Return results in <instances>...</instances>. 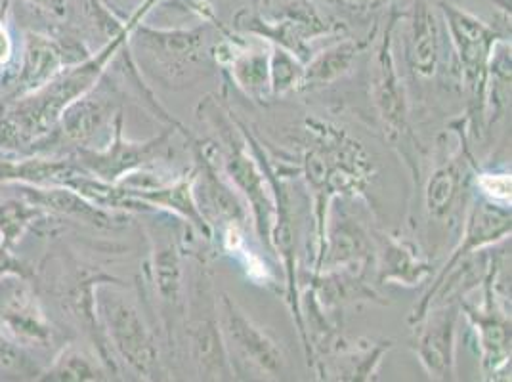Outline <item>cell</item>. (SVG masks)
Instances as JSON below:
<instances>
[{
    "mask_svg": "<svg viewBox=\"0 0 512 382\" xmlns=\"http://www.w3.org/2000/svg\"><path fill=\"white\" fill-rule=\"evenodd\" d=\"M127 39L128 31L107 39L98 52L77 64L67 65L39 90L4 102L0 107V149L20 155L48 146L62 113L98 85Z\"/></svg>",
    "mask_w": 512,
    "mask_h": 382,
    "instance_id": "6da1fadb",
    "label": "cell"
},
{
    "mask_svg": "<svg viewBox=\"0 0 512 382\" xmlns=\"http://www.w3.org/2000/svg\"><path fill=\"white\" fill-rule=\"evenodd\" d=\"M392 348V340H348L342 335L327 354L312 363V369L320 381H375L384 356Z\"/></svg>",
    "mask_w": 512,
    "mask_h": 382,
    "instance_id": "44dd1931",
    "label": "cell"
},
{
    "mask_svg": "<svg viewBox=\"0 0 512 382\" xmlns=\"http://www.w3.org/2000/svg\"><path fill=\"white\" fill-rule=\"evenodd\" d=\"M119 85L111 81L109 67L98 85L75 100L62 113L50 146L69 144L75 149L106 148L113 138L117 119L123 115Z\"/></svg>",
    "mask_w": 512,
    "mask_h": 382,
    "instance_id": "9a60e30c",
    "label": "cell"
},
{
    "mask_svg": "<svg viewBox=\"0 0 512 382\" xmlns=\"http://www.w3.org/2000/svg\"><path fill=\"white\" fill-rule=\"evenodd\" d=\"M325 8H329L337 18L344 20H367L384 8L396 4V0H318Z\"/></svg>",
    "mask_w": 512,
    "mask_h": 382,
    "instance_id": "4dcf8cb0",
    "label": "cell"
},
{
    "mask_svg": "<svg viewBox=\"0 0 512 382\" xmlns=\"http://www.w3.org/2000/svg\"><path fill=\"white\" fill-rule=\"evenodd\" d=\"M482 300H459L461 316L474 333L480 367L486 381L511 379V253H491L490 268L482 281Z\"/></svg>",
    "mask_w": 512,
    "mask_h": 382,
    "instance_id": "9c48e42d",
    "label": "cell"
},
{
    "mask_svg": "<svg viewBox=\"0 0 512 382\" xmlns=\"http://www.w3.org/2000/svg\"><path fill=\"white\" fill-rule=\"evenodd\" d=\"M94 312L113 361L140 381H171L163 348L146 318L140 298L123 283L104 281L94 291Z\"/></svg>",
    "mask_w": 512,
    "mask_h": 382,
    "instance_id": "8992f818",
    "label": "cell"
},
{
    "mask_svg": "<svg viewBox=\"0 0 512 382\" xmlns=\"http://www.w3.org/2000/svg\"><path fill=\"white\" fill-rule=\"evenodd\" d=\"M402 22V10L390 6L375 37V50L369 60V100L375 109L384 140L398 151L411 174L415 190L423 180L425 148L411 127V107L407 86L394 58V31Z\"/></svg>",
    "mask_w": 512,
    "mask_h": 382,
    "instance_id": "5b68a950",
    "label": "cell"
},
{
    "mask_svg": "<svg viewBox=\"0 0 512 382\" xmlns=\"http://www.w3.org/2000/svg\"><path fill=\"white\" fill-rule=\"evenodd\" d=\"M511 172L484 170L480 165L474 169V191L488 201L511 207Z\"/></svg>",
    "mask_w": 512,
    "mask_h": 382,
    "instance_id": "f546056e",
    "label": "cell"
},
{
    "mask_svg": "<svg viewBox=\"0 0 512 382\" xmlns=\"http://www.w3.org/2000/svg\"><path fill=\"white\" fill-rule=\"evenodd\" d=\"M109 369L104 361L94 358L85 350L67 346L62 354L52 361V365L41 373V381L94 382L107 381Z\"/></svg>",
    "mask_w": 512,
    "mask_h": 382,
    "instance_id": "4316f807",
    "label": "cell"
},
{
    "mask_svg": "<svg viewBox=\"0 0 512 382\" xmlns=\"http://www.w3.org/2000/svg\"><path fill=\"white\" fill-rule=\"evenodd\" d=\"M379 25L381 22L377 20L373 25V31H369L367 37H363V39L342 35V37L333 39L331 43L325 44L320 50H316L312 54V58L304 64L299 92L312 94V92L323 90L325 86L335 85L337 81L350 75L360 54L367 52L371 48V44L375 43Z\"/></svg>",
    "mask_w": 512,
    "mask_h": 382,
    "instance_id": "603a6c76",
    "label": "cell"
},
{
    "mask_svg": "<svg viewBox=\"0 0 512 382\" xmlns=\"http://www.w3.org/2000/svg\"><path fill=\"white\" fill-rule=\"evenodd\" d=\"M190 142L193 155V199L199 214L213 232L214 241L230 228H247L251 213L243 197L220 169L213 138ZM211 245V247H213Z\"/></svg>",
    "mask_w": 512,
    "mask_h": 382,
    "instance_id": "4fadbf2b",
    "label": "cell"
},
{
    "mask_svg": "<svg viewBox=\"0 0 512 382\" xmlns=\"http://www.w3.org/2000/svg\"><path fill=\"white\" fill-rule=\"evenodd\" d=\"M123 188V186H121ZM130 197L146 203L151 211H163V213L174 214L188 222L201 239H205L207 245H213V232L199 214V209L193 199V169L190 167L182 174H174L171 180L165 184L144 188V190H128Z\"/></svg>",
    "mask_w": 512,
    "mask_h": 382,
    "instance_id": "484cf974",
    "label": "cell"
},
{
    "mask_svg": "<svg viewBox=\"0 0 512 382\" xmlns=\"http://www.w3.org/2000/svg\"><path fill=\"white\" fill-rule=\"evenodd\" d=\"M224 27L218 20L195 27H151L142 22L128 31V50L153 81L167 90H184L213 73L211 46Z\"/></svg>",
    "mask_w": 512,
    "mask_h": 382,
    "instance_id": "7a4b0ae2",
    "label": "cell"
},
{
    "mask_svg": "<svg viewBox=\"0 0 512 382\" xmlns=\"http://www.w3.org/2000/svg\"><path fill=\"white\" fill-rule=\"evenodd\" d=\"M461 321L459 300H446L411 325V350L430 381H457V329Z\"/></svg>",
    "mask_w": 512,
    "mask_h": 382,
    "instance_id": "ac0fdd59",
    "label": "cell"
},
{
    "mask_svg": "<svg viewBox=\"0 0 512 382\" xmlns=\"http://www.w3.org/2000/svg\"><path fill=\"white\" fill-rule=\"evenodd\" d=\"M151 216L148 226L150 237V260L148 279L155 298L163 308V323L169 346H178V333L184 331L186 318V291H188V258L197 253V234L188 222L174 214L163 211H148Z\"/></svg>",
    "mask_w": 512,
    "mask_h": 382,
    "instance_id": "ba28073f",
    "label": "cell"
},
{
    "mask_svg": "<svg viewBox=\"0 0 512 382\" xmlns=\"http://www.w3.org/2000/svg\"><path fill=\"white\" fill-rule=\"evenodd\" d=\"M165 2H171V0H146L140 8H138V12L132 16V20L127 23V29L130 31L134 25H138V23L146 22V18L150 16L151 12L159 6V4H165Z\"/></svg>",
    "mask_w": 512,
    "mask_h": 382,
    "instance_id": "8d00e7d4",
    "label": "cell"
},
{
    "mask_svg": "<svg viewBox=\"0 0 512 382\" xmlns=\"http://www.w3.org/2000/svg\"><path fill=\"white\" fill-rule=\"evenodd\" d=\"M90 56L83 44L64 43L52 35L29 31L23 37L22 62L12 85V98H22L52 81L67 65Z\"/></svg>",
    "mask_w": 512,
    "mask_h": 382,
    "instance_id": "d6986e66",
    "label": "cell"
},
{
    "mask_svg": "<svg viewBox=\"0 0 512 382\" xmlns=\"http://www.w3.org/2000/svg\"><path fill=\"white\" fill-rule=\"evenodd\" d=\"M0 325L23 346H48L54 340V329L25 277L0 281Z\"/></svg>",
    "mask_w": 512,
    "mask_h": 382,
    "instance_id": "ffe728a7",
    "label": "cell"
},
{
    "mask_svg": "<svg viewBox=\"0 0 512 382\" xmlns=\"http://www.w3.org/2000/svg\"><path fill=\"white\" fill-rule=\"evenodd\" d=\"M0 371H12L31 375V361L23 354L22 346L12 339L6 329L0 325Z\"/></svg>",
    "mask_w": 512,
    "mask_h": 382,
    "instance_id": "1f68e13d",
    "label": "cell"
},
{
    "mask_svg": "<svg viewBox=\"0 0 512 382\" xmlns=\"http://www.w3.org/2000/svg\"><path fill=\"white\" fill-rule=\"evenodd\" d=\"M362 197H335L327 222L320 255L310 266L312 274L331 268H365L371 272L377 253V234L354 207Z\"/></svg>",
    "mask_w": 512,
    "mask_h": 382,
    "instance_id": "2e32d148",
    "label": "cell"
},
{
    "mask_svg": "<svg viewBox=\"0 0 512 382\" xmlns=\"http://www.w3.org/2000/svg\"><path fill=\"white\" fill-rule=\"evenodd\" d=\"M302 73L304 64L295 54L281 46L270 44V88L274 100L299 92Z\"/></svg>",
    "mask_w": 512,
    "mask_h": 382,
    "instance_id": "f1b7e54d",
    "label": "cell"
},
{
    "mask_svg": "<svg viewBox=\"0 0 512 382\" xmlns=\"http://www.w3.org/2000/svg\"><path fill=\"white\" fill-rule=\"evenodd\" d=\"M402 18L407 22L404 54L413 81L430 83L444 75L459 88V75L438 0H409Z\"/></svg>",
    "mask_w": 512,
    "mask_h": 382,
    "instance_id": "7c38bea8",
    "label": "cell"
},
{
    "mask_svg": "<svg viewBox=\"0 0 512 382\" xmlns=\"http://www.w3.org/2000/svg\"><path fill=\"white\" fill-rule=\"evenodd\" d=\"M6 277H27V270L22 262L12 255L10 247L0 243V281Z\"/></svg>",
    "mask_w": 512,
    "mask_h": 382,
    "instance_id": "836d02e7",
    "label": "cell"
},
{
    "mask_svg": "<svg viewBox=\"0 0 512 382\" xmlns=\"http://www.w3.org/2000/svg\"><path fill=\"white\" fill-rule=\"evenodd\" d=\"M373 270L377 285H400L413 289L427 283L432 276L434 264L409 237H396L381 232L377 234Z\"/></svg>",
    "mask_w": 512,
    "mask_h": 382,
    "instance_id": "7402d4cb",
    "label": "cell"
},
{
    "mask_svg": "<svg viewBox=\"0 0 512 382\" xmlns=\"http://www.w3.org/2000/svg\"><path fill=\"white\" fill-rule=\"evenodd\" d=\"M123 128L125 115L117 119L113 138L106 148L77 149L75 163L109 184H119L125 176L136 170L157 167L171 159V140L174 132H178L176 128L167 127L146 142H130L125 138Z\"/></svg>",
    "mask_w": 512,
    "mask_h": 382,
    "instance_id": "e0dca14e",
    "label": "cell"
},
{
    "mask_svg": "<svg viewBox=\"0 0 512 382\" xmlns=\"http://www.w3.org/2000/svg\"><path fill=\"white\" fill-rule=\"evenodd\" d=\"M438 10L448 31L459 88L467 98L465 119L470 140H482L488 134L486 98L491 56L497 44L511 41V14L501 12L499 23L493 25L448 0H438Z\"/></svg>",
    "mask_w": 512,
    "mask_h": 382,
    "instance_id": "277c9868",
    "label": "cell"
},
{
    "mask_svg": "<svg viewBox=\"0 0 512 382\" xmlns=\"http://www.w3.org/2000/svg\"><path fill=\"white\" fill-rule=\"evenodd\" d=\"M14 50H16V44L8 23V0H6L0 6V71H4V67H8L12 62Z\"/></svg>",
    "mask_w": 512,
    "mask_h": 382,
    "instance_id": "d6a6232c",
    "label": "cell"
},
{
    "mask_svg": "<svg viewBox=\"0 0 512 382\" xmlns=\"http://www.w3.org/2000/svg\"><path fill=\"white\" fill-rule=\"evenodd\" d=\"M249 39L237 33L234 54L226 67H222V75L251 102L268 106L274 100L270 88V44L258 39L249 43Z\"/></svg>",
    "mask_w": 512,
    "mask_h": 382,
    "instance_id": "d4e9b609",
    "label": "cell"
},
{
    "mask_svg": "<svg viewBox=\"0 0 512 382\" xmlns=\"http://www.w3.org/2000/svg\"><path fill=\"white\" fill-rule=\"evenodd\" d=\"M218 318L235 375L243 365L262 375V379H283L287 373V358L278 340L258 325L228 293L218 295Z\"/></svg>",
    "mask_w": 512,
    "mask_h": 382,
    "instance_id": "5bb4252c",
    "label": "cell"
},
{
    "mask_svg": "<svg viewBox=\"0 0 512 382\" xmlns=\"http://www.w3.org/2000/svg\"><path fill=\"white\" fill-rule=\"evenodd\" d=\"M195 115L216 132V138L213 140L218 165L247 203L251 213V224L260 247L264 249V253L274 256V193L266 172L256 159L255 151L251 149L243 130L239 127L234 111L226 106V102H220L216 94H209L199 102Z\"/></svg>",
    "mask_w": 512,
    "mask_h": 382,
    "instance_id": "3957f363",
    "label": "cell"
},
{
    "mask_svg": "<svg viewBox=\"0 0 512 382\" xmlns=\"http://www.w3.org/2000/svg\"><path fill=\"white\" fill-rule=\"evenodd\" d=\"M146 0H102V4L107 10L121 22L127 25L132 16L138 12V8L144 4Z\"/></svg>",
    "mask_w": 512,
    "mask_h": 382,
    "instance_id": "e575fe53",
    "label": "cell"
},
{
    "mask_svg": "<svg viewBox=\"0 0 512 382\" xmlns=\"http://www.w3.org/2000/svg\"><path fill=\"white\" fill-rule=\"evenodd\" d=\"M46 211L39 205L27 201L22 195H14L0 201V243L14 247L22 241L23 235L43 218Z\"/></svg>",
    "mask_w": 512,
    "mask_h": 382,
    "instance_id": "83f0119b",
    "label": "cell"
},
{
    "mask_svg": "<svg viewBox=\"0 0 512 382\" xmlns=\"http://www.w3.org/2000/svg\"><path fill=\"white\" fill-rule=\"evenodd\" d=\"M453 148L448 149V132L436 140V155L423 186V211L430 226L453 230L463 226L474 193L476 157L470 148L469 125L465 115L448 125Z\"/></svg>",
    "mask_w": 512,
    "mask_h": 382,
    "instance_id": "30bf717a",
    "label": "cell"
},
{
    "mask_svg": "<svg viewBox=\"0 0 512 382\" xmlns=\"http://www.w3.org/2000/svg\"><path fill=\"white\" fill-rule=\"evenodd\" d=\"M306 287L312 289L321 308L329 314H342L346 306L354 304H388L375 285L369 283V270L365 268H331L310 272Z\"/></svg>",
    "mask_w": 512,
    "mask_h": 382,
    "instance_id": "cb8c5ba5",
    "label": "cell"
},
{
    "mask_svg": "<svg viewBox=\"0 0 512 382\" xmlns=\"http://www.w3.org/2000/svg\"><path fill=\"white\" fill-rule=\"evenodd\" d=\"M25 2L54 20H65L69 12V0H25Z\"/></svg>",
    "mask_w": 512,
    "mask_h": 382,
    "instance_id": "d590c367",
    "label": "cell"
},
{
    "mask_svg": "<svg viewBox=\"0 0 512 382\" xmlns=\"http://www.w3.org/2000/svg\"><path fill=\"white\" fill-rule=\"evenodd\" d=\"M193 274L186 291L184 335L188 340V356L201 381H234V365L230 360L220 318L218 293L213 274L207 266V256L193 253Z\"/></svg>",
    "mask_w": 512,
    "mask_h": 382,
    "instance_id": "8fae6325",
    "label": "cell"
},
{
    "mask_svg": "<svg viewBox=\"0 0 512 382\" xmlns=\"http://www.w3.org/2000/svg\"><path fill=\"white\" fill-rule=\"evenodd\" d=\"M239 35L276 44L306 64L316 52L314 43L348 35V25L318 0H255L234 16Z\"/></svg>",
    "mask_w": 512,
    "mask_h": 382,
    "instance_id": "52a82bcc",
    "label": "cell"
}]
</instances>
